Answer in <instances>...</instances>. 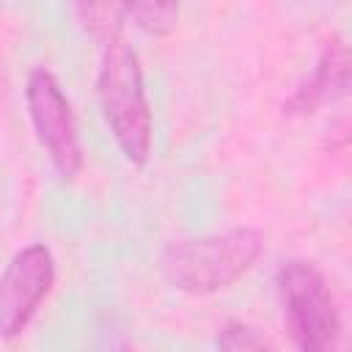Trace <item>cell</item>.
Returning a JSON list of instances; mask_svg holds the SVG:
<instances>
[{
	"instance_id": "obj_1",
	"label": "cell",
	"mask_w": 352,
	"mask_h": 352,
	"mask_svg": "<svg viewBox=\"0 0 352 352\" xmlns=\"http://www.w3.org/2000/svg\"><path fill=\"white\" fill-rule=\"evenodd\" d=\"M264 253V234L256 228H231L170 242L160 256L165 280L187 294H214L236 283Z\"/></svg>"
},
{
	"instance_id": "obj_2",
	"label": "cell",
	"mask_w": 352,
	"mask_h": 352,
	"mask_svg": "<svg viewBox=\"0 0 352 352\" xmlns=\"http://www.w3.org/2000/svg\"><path fill=\"white\" fill-rule=\"evenodd\" d=\"M96 94H99L102 116L121 154L132 165H143L151 154L154 121H151V104L143 82L140 58L124 38L104 44L96 74Z\"/></svg>"
},
{
	"instance_id": "obj_3",
	"label": "cell",
	"mask_w": 352,
	"mask_h": 352,
	"mask_svg": "<svg viewBox=\"0 0 352 352\" xmlns=\"http://www.w3.org/2000/svg\"><path fill=\"white\" fill-rule=\"evenodd\" d=\"M278 297L294 352H336L341 319L327 278L314 261L289 258L278 270Z\"/></svg>"
},
{
	"instance_id": "obj_4",
	"label": "cell",
	"mask_w": 352,
	"mask_h": 352,
	"mask_svg": "<svg viewBox=\"0 0 352 352\" xmlns=\"http://www.w3.org/2000/svg\"><path fill=\"white\" fill-rule=\"evenodd\" d=\"M25 104H28L33 132L41 148L47 151L52 168L58 170L60 179L72 182L82 168V143H80L72 102L50 69L36 66L28 74Z\"/></svg>"
},
{
	"instance_id": "obj_5",
	"label": "cell",
	"mask_w": 352,
	"mask_h": 352,
	"mask_svg": "<svg viewBox=\"0 0 352 352\" xmlns=\"http://www.w3.org/2000/svg\"><path fill=\"white\" fill-rule=\"evenodd\" d=\"M55 286V258L47 245L33 242L11 256L0 283V333L6 341L22 336Z\"/></svg>"
},
{
	"instance_id": "obj_6",
	"label": "cell",
	"mask_w": 352,
	"mask_h": 352,
	"mask_svg": "<svg viewBox=\"0 0 352 352\" xmlns=\"http://www.w3.org/2000/svg\"><path fill=\"white\" fill-rule=\"evenodd\" d=\"M349 94H352V50L341 38H330L322 47L311 77H305L283 102V113L308 116Z\"/></svg>"
},
{
	"instance_id": "obj_7",
	"label": "cell",
	"mask_w": 352,
	"mask_h": 352,
	"mask_svg": "<svg viewBox=\"0 0 352 352\" xmlns=\"http://www.w3.org/2000/svg\"><path fill=\"white\" fill-rule=\"evenodd\" d=\"M80 28L99 38L102 44H110L121 38V25L126 22V8L124 6H74L72 8Z\"/></svg>"
},
{
	"instance_id": "obj_8",
	"label": "cell",
	"mask_w": 352,
	"mask_h": 352,
	"mask_svg": "<svg viewBox=\"0 0 352 352\" xmlns=\"http://www.w3.org/2000/svg\"><path fill=\"white\" fill-rule=\"evenodd\" d=\"M124 8H126V22L146 30L148 36L170 33L176 28V19H179L176 3H129Z\"/></svg>"
},
{
	"instance_id": "obj_9",
	"label": "cell",
	"mask_w": 352,
	"mask_h": 352,
	"mask_svg": "<svg viewBox=\"0 0 352 352\" xmlns=\"http://www.w3.org/2000/svg\"><path fill=\"white\" fill-rule=\"evenodd\" d=\"M217 352H278V349L258 327L231 319L217 333Z\"/></svg>"
},
{
	"instance_id": "obj_10",
	"label": "cell",
	"mask_w": 352,
	"mask_h": 352,
	"mask_svg": "<svg viewBox=\"0 0 352 352\" xmlns=\"http://www.w3.org/2000/svg\"><path fill=\"white\" fill-rule=\"evenodd\" d=\"M107 352H135V346H132L129 341L118 338V341H110V349H107Z\"/></svg>"
}]
</instances>
